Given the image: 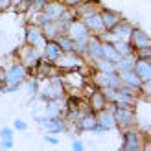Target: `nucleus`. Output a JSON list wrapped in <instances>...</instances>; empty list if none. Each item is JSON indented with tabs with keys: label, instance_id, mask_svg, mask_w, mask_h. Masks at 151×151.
I'll return each instance as SVG.
<instances>
[{
	"label": "nucleus",
	"instance_id": "obj_32",
	"mask_svg": "<svg viewBox=\"0 0 151 151\" xmlns=\"http://www.w3.org/2000/svg\"><path fill=\"white\" fill-rule=\"evenodd\" d=\"M44 142H48V144H52V146H57V144H59V140H57L52 133H46V134H44Z\"/></svg>",
	"mask_w": 151,
	"mask_h": 151
},
{
	"label": "nucleus",
	"instance_id": "obj_5",
	"mask_svg": "<svg viewBox=\"0 0 151 151\" xmlns=\"http://www.w3.org/2000/svg\"><path fill=\"white\" fill-rule=\"evenodd\" d=\"M65 92H66V87L63 83V78L61 74L50 78L48 83L42 87L41 90V100L42 101H50V100H57V98H65Z\"/></svg>",
	"mask_w": 151,
	"mask_h": 151
},
{
	"label": "nucleus",
	"instance_id": "obj_17",
	"mask_svg": "<svg viewBox=\"0 0 151 151\" xmlns=\"http://www.w3.org/2000/svg\"><path fill=\"white\" fill-rule=\"evenodd\" d=\"M33 74H35V78L37 79H50V78H54V76H57V74H61L57 70V66L54 65V63H48V61H42L37 65V68L33 70Z\"/></svg>",
	"mask_w": 151,
	"mask_h": 151
},
{
	"label": "nucleus",
	"instance_id": "obj_37",
	"mask_svg": "<svg viewBox=\"0 0 151 151\" xmlns=\"http://www.w3.org/2000/svg\"><path fill=\"white\" fill-rule=\"evenodd\" d=\"M0 83H6V68L0 66Z\"/></svg>",
	"mask_w": 151,
	"mask_h": 151
},
{
	"label": "nucleus",
	"instance_id": "obj_16",
	"mask_svg": "<svg viewBox=\"0 0 151 151\" xmlns=\"http://www.w3.org/2000/svg\"><path fill=\"white\" fill-rule=\"evenodd\" d=\"M133 72L140 78L142 83L151 81V59H134Z\"/></svg>",
	"mask_w": 151,
	"mask_h": 151
},
{
	"label": "nucleus",
	"instance_id": "obj_1",
	"mask_svg": "<svg viewBox=\"0 0 151 151\" xmlns=\"http://www.w3.org/2000/svg\"><path fill=\"white\" fill-rule=\"evenodd\" d=\"M28 78H29V70L22 63L13 61L6 68V88H4V92H15V90H19L20 85Z\"/></svg>",
	"mask_w": 151,
	"mask_h": 151
},
{
	"label": "nucleus",
	"instance_id": "obj_12",
	"mask_svg": "<svg viewBox=\"0 0 151 151\" xmlns=\"http://www.w3.org/2000/svg\"><path fill=\"white\" fill-rule=\"evenodd\" d=\"M81 22L87 26V29H88L92 35H98V37H100L101 33H105V28H103L100 11H94V13H88V15H85V17H81Z\"/></svg>",
	"mask_w": 151,
	"mask_h": 151
},
{
	"label": "nucleus",
	"instance_id": "obj_35",
	"mask_svg": "<svg viewBox=\"0 0 151 151\" xmlns=\"http://www.w3.org/2000/svg\"><path fill=\"white\" fill-rule=\"evenodd\" d=\"M13 147V138L11 140H2L0 142V149H11Z\"/></svg>",
	"mask_w": 151,
	"mask_h": 151
},
{
	"label": "nucleus",
	"instance_id": "obj_11",
	"mask_svg": "<svg viewBox=\"0 0 151 151\" xmlns=\"http://www.w3.org/2000/svg\"><path fill=\"white\" fill-rule=\"evenodd\" d=\"M61 78H63L65 87H66V88H70V90H81L83 87H85V83H87V78H85V74H83L81 70H70V72H65Z\"/></svg>",
	"mask_w": 151,
	"mask_h": 151
},
{
	"label": "nucleus",
	"instance_id": "obj_7",
	"mask_svg": "<svg viewBox=\"0 0 151 151\" xmlns=\"http://www.w3.org/2000/svg\"><path fill=\"white\" fill-rule=\"evenodd\" d=\"M90 83L96 85L98 88H118L122 79H120V76L116 72H96V70H92Z\"/></svg>",
	"mask_w": 151,
	"mask_h": 151
},
{
	"label": "nucleus",
	"instance_id": "obj_2",
	"mask_svg": "<svg viewBox=\"0 0 151 151\" xmlns=\"http://www.w3.org/2000/svg\"><path fill=\"white\" fill-rule=\"evenodd\" d=\"M15 55H17V61L24 65L29 72H33L37 68V65L42 61L41 48H35V46H32V44H24V46H20Z\"/></svg>",
	"mask_w": 151,
	"mask_h": 151
},
{
	"label": "nucleus",
	"instance_id": "obj_26",
	"mask_svg": "<svg viewBox=\"0 0 151 151\" xmlns=\"http://www.w3.org/2000/svg\"><path fill=\"white\" fill-rule=\"evenodd\" d=\"M55 42L59 44V46H61V50H63V52H74V41H72L66 33L59 35L57 39H55Z\"/></svg>",
	"mask_w": 151,
	"mask_h": 151
},
{
	"label": "nucleus",
	"instance_id": "obj_34",
	"mask_svg": "<svg viewBox=\"0 0 151 151\" xmlns=\"http://www.w3.org/2000/svg\"><path fill=\"white\" fill-rule=\"evenodd\" d=\"M11 7V0H0V13L7 11Z\"/></svg>",
	"mask_w": 151,
	"mask_h": 151
},
{
	"label": "nucleus",
	"instance_id": "obj_13",
	"mask_svg": "<svg viewBox=\"0 0 151 151\" xmlns=\"http://www.w3.org/2000/svg\"><path fill=\"white\" fill-rule=\"evenodd\" d=\"M101 57V39L98 35H90L88 41H87V46H85V54H83V59L87 63L90 61H96V59Z\"/></svg>",
	"mask_w": 151,
	"mask_h": 151
},
{
	"label": "nucleus",
	"instance_id": "obj_27",
	"mask_svg": "<svg viewBox=\"0 0 151 151\" xmlns=\"http://www.w3.org/2000/svg\"><path fill=\"white\" fill-rule=\"evenodd\" d=\"M133 55H134V59H151V46L133 50Z\"/></svg>",
	"mask_w": 151,
	"mask_h": 151
},
{
	"label": "nucleus",
	"instance_id": "obj_31",
	"mask_svg": "<svg viewBox=\"0 0 151 151\" xmlns=\"http://www.w3.org/2000/svg\"><path fill=\"white\" fill-rule=\"evenodd\" d=\"M24 83H28V90H29L32 94L37 92V88H39V85H37V79H29V78H28Z\"/></svg>",
	"mask_w": 151,
	"mask_h": 151
},
{
	"label": "nucleus",
	"instance_id": "obj_33",
	"mask_svg": "<svg viewBox=\"0 0 151 151\" xmlns=\"http://www.w3.org/2000/svg\"><path fill=\"white\" fill-rule=\"evenodd\" d=\"M83 147H85V146H83V142L79 138H74L72 140V149L74 151H83Z\"/></svg>",
	"mask_w": 151,
	"mask_h": 151
},
{
	"label": "nucleus",
	"instance_id": "obj_22",
	"mask_svg": "<svg viewBox=\"0 0 151 151\" xmlns=\"http://www.w3.org/2000/svg\"><path fill=\"white\" fill-rule=\"evenodd\" d=\"M72 9H74V13H76V17L81 19V17H85V15H88V13L100 11L101 7H100V4H98L96 0H85V2H81L79 6L72 7Z\"/></svg>",
	"mask_w": 151,
	"mask_h": 151
},
{
	"label": "nucleus",
	"instance_id": "obj_21",
	"mask_svg": "<svg viewBox=\"0 0 151 151\" xmlns=\"http://www.w3.org/2000/svg\"><path fill=\"white\" fill-rule=\"evenodd\" d=\"M98 125L96 122V112H85L79 120H78V124H76V129L81 131V133H92V129Z\"/></svg>",
	"mask_w": 151,
	"mask_h": 151
},
{
	"label": "nucleus",
	"instance_id": "obj_6",
	"mask_svg": "<svg viewBox=\"0 0 151 151\" xmlns=\"http://www.w3.org/2000/svg\"><path fill=\"white\" fill-rule=\"evenodd\" d=\"M122 137H124V142H122L124 151H142L146 147V144H144L146 137L138 129H134V127L122 131Z\"/></svg>",
	"mask_w": 151,
	"mask_h": 151
},
{
	"label": "nucleus",
	"instance_id": "obj_29",
	"mask_svg": "<svg viewBox=\"0 0 151 151\" xmlns=\"http://www.w3.org/2000/svg\"><path fill=\"white\" fill-rule=\"evenodd\" d=\"M13 129H15V131H26V129H28V124L24 122V120L17 118V120L13 122Z\"/></svg>",
	"mask_w": 151,
	"mask_h": 151
},
{
	"label": "nucleus",
	"instance_id": "obj_8",
	"mask_svg": "<svg viewBox=\"0 0 151 151\" xmlns=\"http://www.w3.org/2000/svg\"><path fill=\"white\" fill-rule=\"evenodd\" d=\"M35 120L39 122V125L42 127L46 133H52V134H59V133H65L68 129V125H66L65 118L63 116H35Z\"/></svg>",
	"mask_w": 151,
	"mask_h": 151
},
{
	"label": "nucleus",
	"instance_id": "obj_24",
	"mask_svg": "<svg viewBox=\"0 0 151 151\" xmlns=\"http://www.w3.org/2000/svg\"><path fill=\"white\" fill-rule=\"evenodd\" d=\"M101 57H103V59H107V61L118 63L122 55H120L118 52L114 50V46H112V42H109V41H101Z\"/></svg>",
	"mask_w": 151,
	"mask_h": 151
},
{
	"label": "nucleus",
	"instance_id": "obj_15",
	"mask_svg": "<svg viewBox=\"0 0 151 151\" xmlns=\"http://www.w3.org/2000/svg\"><path fill=\"white\" fill-rule=\"evenodd\" d=\"M96 122H98V125H100L105 133L111 131V129H116L114 114H112V111L109 107H105V109H101V111L96 112Z\"/></svg>",
	"mask_w": 151,
	"mask_h": 151
},
{
	"label": "nucleus",
	"instance_id": "obj_23",
	"mask_svg": "<svg viewBox=\"0 0 151 151\" xmlns=\"http://www.w3.org/2000/svg\"><path fill=\"white\" fill-rule=\"evenodd\" d=\"M120 76V79H122V83L124 85H127V87H131V88H134V90H140V85H142V81H140V78L137 74H134L133 70H127V72H122V74H118ZM140 96V94H138Z\"/></svg>",
	"mask_w": 151,
	"mask_h": 151
},
{
	"label": "nucleus",
	"instance_id": "obj_14",
	"mask_svg": "<svg viewBox=\"0 0 151 151\" xmlns=\"http://www.w3.org/2000/svg\"><path fill=\"white\" fill-rule=\"evenodd\" d=\"M129 44L133 46V50H137V48H144V46H151V39H149V35L147 32H144L142 28H134L131 29V33H129Z\"/></svg>",
	"mask_w": 151,
	"mask_h": 151
},
{
	"label": "nucleus",
	"instance_id": "obj_18",
	"mask_svg": "<svg viewBox=\"0 0 151 151\" xmlns=\"http://www.w3.org/2000/svg\"><path fill=\"white\" fill-rule=\"evenodd\" d=\"M41 52H42V59H44V61H48V63H55L57 57L63 54L61 46H59L55 41H46V42H44V46L41 48Z\"/></svg>",
	"mask_w": 151,
	"mask_h": 151
},
{
	"label": "nucleus",
	"instance_id": "obj_30",
	"mask_svg": "<svg viewBox=\"0 0 151 151\" xmlns=\"http://www.w3.org/2000/svg\"><path fill=\"white\" fill-rule=\"evenodd\" d=\"M46 2H48V0H32V7H29V9H33V11H41Z\"/></svg>",
	"mask_w": 151,
	"mask_h": 151
},
{
	"label": "nucleus",
	"instance_id": "obj_4",
	"mask_svg": "<svg viewBox=\"0 0 151 151\" xmlns=\"http://www.w3.org/2000/svg\"><path fill=\"white\" fill-rule=\"evenodd\" d=\"M59 72H70V70H83L87 66V61L83 55L76 54V52H63L54 63Z\"/></svg>",
	"mask_w": 151,
	"mask_h": 151
},
{
	"label": "nucleus",
	"instance_id": "obj_38",
	"mask_svg": "<svg viewBox=\"0 0 151 151\" xmlns=\"http://www.w3.org/2000/svg\"><path fill=\"white\" fill-rule=\"evenodd\" d=\"M20 2H22V0H11V7H15V9H17V7L20 6Z\"/></svg>",
	"mask_w": 151,
	"mask_h": 151
},
{
	"label": "nucleus",
	"instance_id": "obj_9",
	"mask_svg": "<svg viewBox=\"0 0 151 151\" xmlns=\"http://www.w3.org/2000/svg\"><path fill=\"white\" fill-rule=\"evenodd\" d=\"M68 9L70 7L65 6V2H61V0H48L41 11L46 15L48 20H59V19H63L65 15L68 13Z\"/></svg>",
	"mask_w": 151,
	"mask_h": 151
},
{
	"label": "nucleus",
	"instance_id": "obj_19",
	"mask_svg": "<svg viewBox=\"0 0 151 151\" xmlns=\"http://www.w3.org/2000/svg\"><path fill=\"white\" fill-rule=\"evenodd\" d=\"M100 15H101V22H103V28L105 32H111L112 28H114L118 22H122V15L114 9H100Z\"/></svg>",
	"mask_w": 151,
	"mask_h": 151
},
{
	"label": "nucleus",
	"instance_id": "obj_10",
	"mask_svg": "<svg viewBox=\"0 0 151 151\" xmlns=\"http://www.w3.org/2000/svg\"><path fill=\"white\" fill-rule=\"evenodd\" d=\"M24 41L26 44H32V46L35 48H42L44 42H46V39H44V33H42V28L39 24H35V22H29V24L26 26L24 29Z\"/></svg>",
	"mask_w": 151,
	"mask_h": 151
},
{
	"label": "nucleus",
	"instance_id": "obj_36",
	"mask_svg": "<svg viewBox=\"0 0 151 151\" xmlns=\"http://www.w3.org/2000/svg\"><path fill=\"white\" fill-rule=\"evenodd\" d=\"M65 6H68V7H76V6H79L81 2H85V0H63Z\"/></svg>",
	"mask_w": 151,
	"mask_h": 151
},
{
	"label": "nucleus",
	"instance_id": "obj_28",
	"mask_svg": "<svg viewBox=\"0 0 151 151\" xmlns=\"http://www.w3.org/2000/svg\"><path fill=\"white\" fill-rule=\"evenodd\" d=\"M13 133H15L13 127H2V129H0V138H2V140H11Z\"/></svg>",
	"mask_w": 151,
	"mask_h": 151
},
{
	"label": "nucleus",
	"instance_id": "obj_20",
	"mask_svg": "<svg viewBox=\"0 0 151 151\" xmlns=\"http://www.w3.org/2000/svg\"><path fill=\"white\" fill-rule=\"evenodd\" d=\"M87 103H88V107L92 109V112H98V111L107 107V100H105V96L100 88H94L92 92L87 96Z\"/></svg>",
	"mask_w": 151,
	"mask_h": 151
},
{
	"label": "nucleus",
	"instance_id": "obj_3",
	"mask_svg": "<svg viewBox=\"0 0 151 151\" xmlns=\"http://www.w3.org/2000/svg\"><path fill=\"white\" fill-rule=\"evenodd\" d=\"M107 107L112 111V114H114V122H116V127L120 131L131 129V127L137 125V112H134V109L116 107V105H112V103H107Z\"/></svg>",
	"mask_w": 151,
	"mask_h": 151
},
{
	"label": "nucleus",
	"instance_id": "obj_25",
	"mask_svg": "<svg viewBox=\"0 0 151 151\" xmlns=\"http://www.w3.org/2000/svg\"><path fill=\"white\" fill-rule=\"evenodd\" d=\"M112 46H114V50H116L122 57L133 54V46L129 44V41H114V42H112Z\"/></svg>",
	"mask_w": 151,
	"mask_h": 151
},
{
	"label": "nucleus",
	"instance_id": "obj_39",
	"mask_svg": "<svg viewBox=\"0 0 151 151\" xmlns=\"http://www.w3.org/2000/svg\"><path fill=\"white\" fill-rule=\"evenodd\" d=\"M61 2H63V0H61Z\"/></svg>",
	"mask_w": 151,
	"mask_h": 151
}]
</instances>
